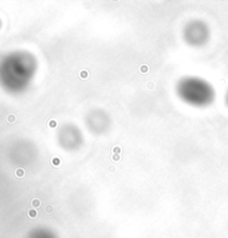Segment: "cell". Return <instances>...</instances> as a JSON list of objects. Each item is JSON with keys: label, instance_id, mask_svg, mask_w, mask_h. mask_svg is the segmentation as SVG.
<instances>
[{"label": "cell", "instance_id": "cell-1", "mask_svg": "<svg viewBox=\"0 0 228 238\" xmlns=\"http://www.w3.org/2000/svg\"><path fill=\"white\" fill-rule=\"evenodd\" d=\"M177 96L187 105L194 107H207L215 101L214 86L205 79L195 76H187L179 79L176 85Z\"/></svg>", "mask_w": 228, "mask_h": 238}, {"label": "cell", "instance_id": "cell-2", "mask_svg": "<svg viewBox=\"0 0 228 238\" xmlns=\"http://www.w3.org/2000/svg\"><path fill=\"white\" fill-rule=\"evenodd\" d=\"M184 40L191 47H203L210 38V29L206 22L199 19L191 20L184 27Z\"/></svg>", "mask_w": 228, "mask_h": 238}, {"label": "cell", "instance_id": "cell-3", "mask_svg": "<svg viewBox=\"0 0 228 238\" xmlns=\"http://www.w3.org/2000/svg\"><path fill=\"white\" fill-rule=\"evenodd\" d=\"M58 142L65 150H77L83 145L84 135L76 125L66 124L58 132Z\"/></svg>", "mask_w": 228, "mask_h": 238}, {"label": "cell", "instance_id": "cell-4", "mask_svg": "<svg viewBox=\"0 0 228 238\" xmlns=\"http://www.w3.org/2000/svg\"><path fill=\"white\" fill-rule=\"evenodd\" d=\"M86 125L94 134H102L109 128L110 117L105 110L94 109L86 117Z\"/></svg>", "mask_w": 228, "mask_h": 238}, {"label": "cell", "instance_id": "cell-5", "mask_svg": "<svg viewBox=\"0 0 228 238\" xmlns=\"http://www.w3.org/2000/svg\"><path fill=\"white\" fill-rule=\"evenodd\" d=\"M225 103H226V106L228 107V89H227V91H226V94H225Z\"/></svg>", "mask_w": 228, "mask_h": 238}, {"label": "cell", "instance_id": "cell-6", "mask_svg": "<svg viewBox=\"0 0 228 238\" xmlns=\"http://www.w3.org/2000/svg\"><path fill=\"white\" fill-rule=\"evenodd\" d=\"M16 174H17V176H22V175H23V170H22V169H18L16 171Z\"/></svg>", "mask_w": 228, "mask_h": 238}, {"label": "cell", "instance_id": "cell-7", "mask_svg": "<svg viewBox=\"0 0 228 238\" xmlns=\"http://www.w3.org/2000/svg\"><path fill=\"white\" fill-rule=\"evenodd\" d=\"M13 120H15V116H11V115H10V116L8 117V121H9V122H13Z\"/></svg>", "mask_w": 228, "mask_h": 238}]
</instances>
